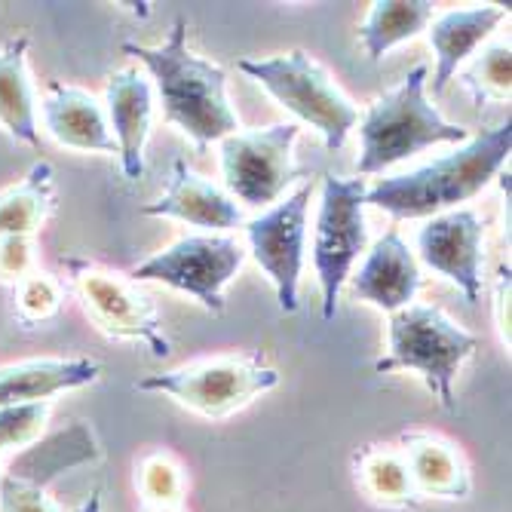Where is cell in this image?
I'll return each instance as SVG.
<instances>
[{
    "label": "cell",
    "instance_id": "cell-1",
    "mask_svg": "<svg viewBox=\"0 0 512 512\" xmlns=\"http://www.w3.org/2000/svg\"><path fill=\"white\" fill-rule=\"evenodd\" d=\"M512 151V123H500L494 129H482L467 138L451 154L417 166L402 175L378 178L365 191V206H375L399 221L433 218L451 209H460L479 197L497 178Z\"/></svg>",
    "mask_w": 512,
    "mask_h": 512
},
{
    "label": "cell",
    "instance_id": "cell-2",
    "mask_svg": "<svg viewBox=\"0 0 512 512\" xmlns=\"http://www.w3.org/2000/svg\"><path fill=\"white\" fill-rule=\"evenodd\" d=\"M123 53L135 56L148 68L163 105V117L194 138V145L206 148L240 129V117L227 99L224 68L200 59L191 50L184 19L172 22L166 43H123Z\"/></svg>",
    "mask_w": 512,
    "mask_h": 512
},
{
    "label": "cell",
    "instance_id": "cell-3",
    "mask_svg": "<svg viewBox=\"0 0 512 512\" xmlns=\"http://www.w3.org/2000/svg\"><path fill=\"white\" fill-rule=\"evenodd\" d=\"M430 68L417 65L405 80L378 96L359 117V175H381L384 169L421 154L433 145H463L470 129L451 123L427 99Z\"/></svg>",
    "mask_w": 512,
    "mask_h": 512
},
{
    "label": "cell",
    "instance_id": "cell-4",
    "mask_svg": "<svg viewBox=\"0 0 512 512\" xmlns=\"http://www.w3.org/2000/svg\"><path fill=\"white\" fill-rule=\"evenodd\" d=\"M479 350V338L445 316L439 307L411 304L390 316L387 322V353L375 362L378 375L393 371H417L436 402L454 414V381L473 353Z\"/></svg>",
    "mask_w": 512,
    "mask_h": 512
},
{
    "label": "cell",
    "instance_id": "cell-5",
    "mask_svg": "<svg viewBox=\"0 0 512 512\" xmlns=\"http://www.w3.org/2000/svg\"><path fill=\"white\" fill-rule=\"evenodd\" d=\"M240 71L261 83L295 120L316 129L329 151H341L359 123V108L304 50L270 59H243Z\"/></svg>",
    "mask_w": 512,
    "mask_h": 512
},
{
    "label": "cell",
    "instance_id": "cell-6",
    "mask_svg": "<svg viewBox=\"0 0 512 512\" xmlns=\"http://www.w3.org/2000/svg\"><path fill=\"white\" fill-rule=\"evenodd\" d=\"M365 178L325 175L319 188V212L313 230V267L322 292V319L332 322L338 313V298L353 264L368 249L365 227Z\"/></svg>",
    "mask_w": 512,
    "mask_h": 512
},
{
    "label": "cell",
    "instance_id": "cell-7",
    "mask_svg": "<svg viewBox=\"0 0 512 512\" xmlns=\"http://www.w3.org/2000/svg\"><path fill=\"white\" fill-rule=\"evenodd\" d=\"M279 384V371L264 365L261 359L246 356H221L203 359L184 368L160 371L135 384L142 393H163L175 399L181 408H188L200 417H230L234 411L246 408L261 393H270Z\"/></svg>",
    "mask_w": 512,
    "mask_h": 512
},
{
    "label": "cell",
    "instance_id": "cell-8",
    "mask_svg": "<svg viewBox=\"0 0 512 512\" xmlns=\"http://www.w3.org/2000/svg\"><path fill=\"white\" fill-rule=\"evenodd\" d=\"M298 123L237 129L218 142L227 194L249 209H270L301 175L295 163Z\"/></svg>",
    "mask_w": 512,
    "mask_h": 512
},
{
    "label": "cell",
    "instance_id": "cell-9",
    "mask_svg": "<svg viewBox=\"0 0 512 512\" xmlns=\"http://www.w3.org/2000/svg\"><path fill=\"white\" fill-rule=\"evenodd\" d=\"M246 264V249L227 234L181 237L132 270L135 283H163L197 298L212 316L224 313V292Z\"/></svg>",
    "mask_w": 512,
    "mask_h": 512
},
{
    "label": "cell",
    "instance_id": "cell-10",
    "mask_svg": "<svg viewBox=\"0 0 512 512\" xmlns=\"http://www.w3.org/2000/svg\"><path fill=\"white\" fill-rule=\"evenodd\" d=\"M62 264L74 279L86 313L108 338L142 341L157 359H166L172 353V341L163 332V319L148 295H142L132 283L96 267L92 261L62 258Z\"/></svg>",
    "mask_w": 512,
    "mask_h": 512
},
{
    "label": "cell",
    "instance_id": "cell-11",
    "mask_svg": "<svg viewBox=\"0 0 512 512\" xmlns=\"http://www.w3.org/2000/svg\"><path fill=\"white\" fill-rule=\"evenodd\" d=\"M313 184H301L286 200L246 221V243L255 264L267 273L283 313L298 310V289L307 252V209Z\"/></svg>",
    "mask_w": 512,
    "mask_h": 512
},
{
    "label": "cell",
    "instance_id": "cell-12",
    "mask_svg": "<svg viewBox=\"0 0 512 512\" xmlns=\"http://www.w3.org/2000/svg\"><path fill=\"white\" fill-rule=\"evenodd\" d=\"M96 457L99 445L86 424H71L46 442H34L0 470V512H62L50 497L53 479Z\"/></svg>",
    "mask_w": 512,
    "mask_h": 512
},
{
    "label": "cell",
    "instance_id": "cell-13",
    "mask_svg": "<svg viewBox=\"0 0 512 512\" xmlns=\"http://www.w3.org/2000/svg\"><path fill=\"white\" fill-rule=\"evenodd\" d=\"M421 261L454 283L467 304L482 295V264H485V221L473 209H451L433 215L417 234Z\"/></svg>",
    "mask_w": 512,
    "mask_h": 512
},
{
    "label": "cell",
    "instance_id": "cell-14",
    "mask_svg": "<svg viewBox=\"0 0 512 512\" xmlns=\"http://www.w3.org/2000/svg\"><path fill=\"white\" fill-rule=\"evenodd\" d=\"M350 292L356 301H365L390 316L414 304L421 292V264L396 227L365 249L359 273H350Z\"/></svg>",
    "mask_w": 512,
    "mask_h": 512
},
{
    "label": "cell",
    "instance_id": "cell-15",
    "mask_svg": "<svg viewBox=\"0 0 512 512\" xmlns=\"http://www.w3.org/2000/svg\"><path fill=\"white\" fill-rule=\"evenodd\" d=\"M105 114L123 175L138 181L145 175V145L154 123V83L148 74L135 68L114 71L105 86Z\"/></svg>",
    "mask_w": 512,
    "mask_h": 512
},
{
    "label": "cell",
    "instance_id": "cell-16",
    "mask_svg": "<svg viewBox=\"0 0 512 512\" xmlns=\"http://www.w3.org/2000/svg\"><path fill=\"white\" fill-rule=\"evenodd\" d=\"M145 215L178 218L191 227H203L209 234H227L240 224H246L243 206L227 191L215 188L212 181L200 178L184 160L172 163V181L160 200L142 209Z\"/></svg>",
    "mask_w": 512,
    "mask_h": 512
},
{
    "label": "cell",
    "instance_id": "cell-17",
    "mask_svg": "<svg viewBox=\"0 0 512 512\" xmlns=\"http://www.w3.org/2000/svg\"><path fill=\"white\" fill-rule=\"evenodd\" d=\"M506 16H509L506 7H497V4L448 10V13L433 16V22L427 25V37L436 56L433 80H427L433 86V99L442 96L448 83L457 77V71L476 56V50L497 31V25Z\"/></svg>",
    "mask_w": 512,
    "mask_h": 512
},
{
    "label": "cell",
    "instance_id": "cell-18",
    "mask_svg": "<svg viewBox=\"0 0 512 512\" xmlns=\"http://www.w3.org/2000/svg\"><path fill=\"white\" fill-rule=\"evenodd\" d=\"M43 126L62 148L71 151H99V154H117V142L111 135V123L105 114V105H99L96 96H89L80 86L68 83H50L43 92Z\"/></svg>",
    "mask_w": 512,
    "mask_h": 512
},
{
    "label": "cell",
    "instance_id": "cell-19",
    "mask_svg": "<svg viewBox=\"0 0 512 512\" xmlns=\"http://www.w3.org/2000/svg\"><path fill=\"white\" fill-rule=\"evenodd\" d=\"M102 365L96 359H25L0 368V408L53 402V396L96 384Z\"/></svg>",
    "mask_w": 512,
    "mask_h": 512
},
{
    "label": "cell",
    "instance_id": "cell-20",
    "mask_svg": "<svg viewBox=\"0 0 512 512\" xmlns=\"http://www.w3.org/2000/svg\"><path fill=\"white\" fill-rule=\"evenodd\" d=\"M399 454L411 473L417 497L439 500H467L473 491V479L467 460L442 436L433 433H405L399 439Z\"/></svg>",
    "mask_w": 512,
    "mask_h": 512
},
{
    "label": "cell",
    "instance_id": "cell-21",
    "mask_svg": "<svg viewBox=\"0 0 512 512\" xmlns=\"http://www.w3.org/2000/svg\"><path fill=\"white\" fill-rule=\"evenodd\" d=\"M0 126L10 138L37 148V92L28 77V37L19 34L0 46Z\"/></svg>",
    "mask_w": 512,
    "mask_h": 512
},
{
    "label": "cell",
    "instance_id": "cell-22",
    "mask_svg": "<svg viewBox=\"0 0 512 512\" xmlns=\"http://www.w3.org/2000/svg\"><path fill=\"white\" fill-rule=\"evenodd\" d=\"M436 7L430 0H378L359 25V43L368 62H381L393 46L424 34Z\"/></svg>",
    "mask_w": 512,
    "mask_h": 512
},
{
    "label": "cell",
    "instance_id": "cell-23",
    "mask_svg": "<svg viewBox=\"0 0 512 512\" xmlns=\"http://www.w3.org/2000/svg\"><path fill=\"white\" fill-rule=\"evenodd\" d=\"M56 206V172L40 160L28 169V175L0 191V240L4 237H31L34 230L50 218Z\"/></svg>",
    "mask_w": 512,
    "mask_h": 512
},
{
    "label": "cell",
    "instance_id": "cell-24",
    "mask_svg": "<svg viewBox=\"0 0 512 512\" xmlns=\"http://www.w3.org/2000/svg\"><path fill=\"white\" fill-rule=\"evenodd\" d=\"M356 479L371 500H378L384 506H417L421 503L399 448H387V445L362 448L356 454Z\"/></svg>",
    "mask_w": 512,
    "mask_h": 512
},
{
    "label": "cell",
    "instance_id": "cell-25",
    "mask_svg": "<svg viewBox=\"0 0 512 512\" xmlns=\"http://www.w3.org/2000/svg\"><path fill=\"white\" fill-rule=\"evenodd\" d=\"M460 86L482 108L488 102H506L512 92V50L509 43H488L457 71Z\"/></svg>",
    "mask_w": 512,
    "mask_h": 512
},
{
    "label": "cell",
    "instance_id": "cell-26",
    "mask_svg": "<svg viewBox=\"0 0 512 512\" xmlns=\"http://www.w3.org/2000/svg\"><path fill=\"white\" fill-rule=\"evenodd\" d=\"M142 506H181L184 497V473L169 454H151L142 460L135 476Z\"/></svg>",
    "mask_w": 512,
    "mask_h": 512
},
{
    "label": "cell",
    "instance_id": "cell-27",
    "mask_svg": "<svg viewBox=\"0 0 512 512\" xmlns=\"http://www.w3.org/2000/svg\"><path fill=\"white\" fill-rule=\"evenodd\" d=\"M46 421H50V402L0 408V454H19L40 442Z\"/></svg>",
    "mask_w": 512,
    "mask_h": 512
},
{
    "label": "cell",
    "instance_id": "cell-28",
    "mask_svg": "<svg viewBox=\"0 0 512 512\" xmlns=\"http://www.w3.org/2000/svg\"><path fill=\"white\" fill-rule=\"evenodd\" d=\"M19 319L34 325L40 319H50L59 307H62V286L50 273H28L22 283H19Z\"/></svg>",
    "mask_w": 512,
    "mask_h": 512
},
{
    "label": "cell",
    "instance_id": "cell-29",
    "mask_svg": "<svg viewBox=\"0 0 512 512\" xmlns=\"http://www.w3.org/2000/svg\"><path fill=\"white\" fill-rule=\"evenodd\" d=\"M34 273V243L31 237H4L0 240V279H22Z\"/></svg>",
    "mask_w": 512,
    "mask_h": 512
},
{
    "label": "cell",
    "instance_id": "cell-30",
    "mask_svg": "<svg viewBox=\"0 0 512 512\" xmlns=\"http://www.w3.org/2000/svg\"><path fill=\"white\" fill-rule=\"evenodd\" d=\"M509 298H512V273L509 267H500L497 273V286H494V322H497V332H500V341L512 344V319H509Z\"/></svg>",
    "mask_w": 512,
    "mask_h": 512
},
{
    "label": "cell",
    "instance_id": "cell-31",
    "mask_svg": "<svg viewBox=\"0 0 512 512\" xmlns=\"http://www.w3.org/2000/svg\"><path fill=\"white\" fill-rule=\"evenodd\" d=\"M74 512H105V503H102V488H96L92 491Z\"/></svg>",
    "mask_w": 512,
    "mask_h": 512
},
{
    "label": "cell",
    "instance_id": "cell-32",
    "mask_svg": "<svg viewBox=\"0 0 512 512\" xmlns=\"http://www.w3.org/2000/svg\"><path fill=\"white\" fill-rule=\"evenodd\" d=\"M142 512H184L181 506H142Z\"/></svg>",
    "mask_w": 512,
    "mask_h": 512
},
{
    "label": "cell",
    "instance_id": "cell-33",
    "mask_svg": "<svg viewBox=\"0 0 512 512\" xmlns=\"http://www.w3.org/2000/svg\"><path fill=\"white\" fill-rule=\"evenodd\" d=\"M0 470H4V454H0Z\"/></svg>",
    "mask_w": 512,
    "mask_h": 512
}]
</instances>
